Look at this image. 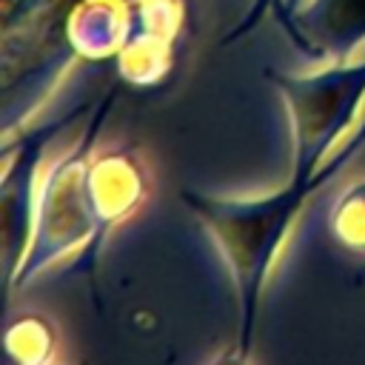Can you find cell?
I'll use <instances>...</instances> for the list:
<instances>
[{
	"mask_svg": "<svg viewBox=\"0 0 365 365\" xmlns=\"http://www.w3.org/2000/svg\"><path fill=\"white\" fill-rule=\"evenodd\" d=\"M362 145H365V123L345 140V145L331 160H325L322 174L317 180L302 182L291 177L282 188L271 194H257V197H214L200 191L180 194L185 208L197 217L202 231L217 245L222 262L228 265L237 291V342L231 351L242 362L251 359L254 331H257V317L268 274L297 217L302 214L305 200L328 180H334Z\"/></svg>",
	"mask_w": 365,
	"mask_h": 365,
	"instance_id": "obj_1",
	"label": "cell"
},
{
	"mask_svg": "<svg viewBox=\"0 0 365 365\" xmlns=\"http://www.w3.org/2000/svg\"><path fill=\"white\" fill-rule=\"evenodd\" d=\"M302 3H305V0H285V3H282V17H279V23H282L288 31H291V20H288V17H294V11L302 9Z\"/></svg>",
	"mask_w": 365,
	"mask_h": 365,
	"instance_id": "obj_10",
	"label": "cell"
},
{
	"mask_svg": "<svg viewBox=\"0 0 365 365\" xmlns=\"http://www.w3.org/2000/svg\"><path fill=\"white\" fill-rule=\"evenodd\" d=\"M279 97L285 100L294 134V180L311 182L322 174L325 157L339 137L356 120L365 97V60L351 66H334L319 74L294 77L282 71H265Z\"/></svg>",
	"mask_w": 365,
	"mask_h": 365,
	"instance_id": "obj_4",
	"label": "cell"
},
{
	"mask_svg": "<svg viewBox=\"0 0 365 365\" xmlns=\"http://www.w3.org/2000/svg\"><path fill=\"white\" fill-rule=\"evenodd\" d=\"M86 106L68 111L66 117L37 125L31 131L17 134V140L6 137L3 143V254H6V288L26 254L31 222H34V205H37V163L43 157V148L51 143V137L60 134Z\"/></svg>",
	"mask_w": 365,
	"mask_h": 365,
	"instance_id": "obj_5",
	"label": "cell"
},
{
	"mask_svg": "<svg viewBox=\"0 0 365 365\" xmlns=\"http://www.w3.org/2000/svg\"><path fill=\"white\" fill-rule=\"evenodd\" d=\"M80 0H3V128L11 134L77 54L68 20Z\"/></svg>",
	"mask_w": 365,
	"mask_h": 365,
	"instance_id": "obj_3",
	"label": "cell"
},
{
	"mask_svg": "<svg viewBox=\"0 0 365 365\" xmlns=\"http://www.w3.org/2000/svg\"><path fill=\"white\" fill-rule=\"evenodd\" d=\"M331 228L345 248L365 254V182L345 188L331 214Z\"/></svg>",
	"mask_w": 365,
	"mask_h": 365,
	"instance_id": "obj_8",
	"label": "cell"
},
{
	"mask_svg": "<svg viewBox=\"0 0 365 365\" xmlns=\"http://www.w3.org/2000/svg\"><path fill=\"white\" fill-rule=\"evenodd\" d=\"M6 354L17 365H48L54 331L43 317H23L6 328Z\"/></svg>",
	"mask_w": 365,
	"mask_h": 365,
	"instance_id": "obj_7",
	"label": "cell"
},
{
	"mask_svg": "<svg viewBox=\"0 0 365 365\" xmlns=\"http://www.w3.org/2000/svg\"><path fill=\"white\" fill-rule=\"evenodd\" d=\"M108 103L111 100L106 97L91 120V128L63 160H57L48 168L43 185L37 188L31 237L9 282V291L23 288L43 268H48L51 262L63 259L71 251H83V259H88V268H91L106 234L111 231L97 197L94 174H91V145L108 111Z\"/></svg>",
	"mask_w": 365,
	"mask_h": 365,
	"instance_id": "obj_2",
	"label": "cell"
},
{
	"mask_svg": "<svg viewBox=\"0 0 365 365\" xmlns=\"http://www.w3.org/2000/svg\"><path fill=\"white\" fill-rule=\"evenodd\" d=\"M282 3H285V0H254L251 11H248V14L242 17V23H240L228 37H225V43H231V40L242 37L248 29H254V26L262 20V14H265V11H274V14H277V20H279V17H282Z\"/></svg>",
	"mask_w": 365,
	"mask_h": 365,
	"instance_id": "obj_9",
	"label": "cell"
},
{
	"mask_svg": "<svg viewBox=\"0 0 365 365\" xmlns=\"http://www.w3.org/2000/svg\"><path fill=\"white\" fill-rule=\"evenodd\" d=\"M291 37L317 57H348L365 40V0H308L291 17Z\"/></svg>",
	"mask_w": 365,
	"mask_h": 365,
	"instance_id": "obj_6",
	"label": "cell"
},
{
	"mask_svg": "<svg viewBox=\"0 0 365 365\" xmlns=\"http://www.w3.org/2000/svg\"><path fill=\"white\" fill-rule=\"evenodd\" d=\"M211 365H248V362H242V359H240L234 351H225V354H222L217 362H211Z\"/></svg>",
	"mask_w": 365,
	"mask_h": 365,
	"instance_id": "obj_11",
	"label": "cell"
}]
</instances>
